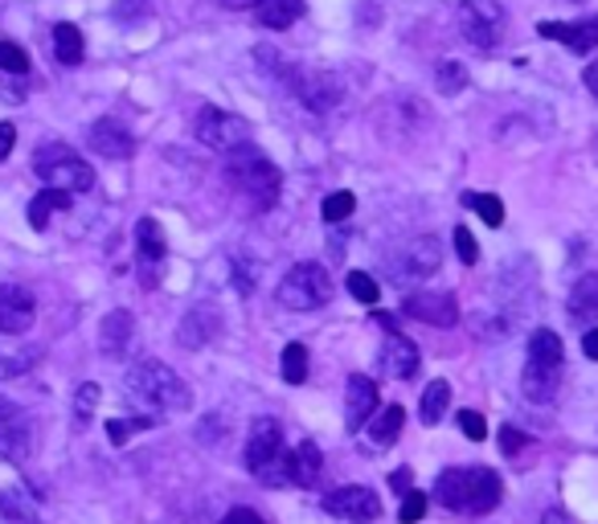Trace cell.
<instances>
[{
    "label": "cell",
    "mask_w": 598,
    "mask_h": 524,
    "mask_svg": "<svg viewBox=\"0 0 598 524\" xmlns=\"http://www.w3.org/2000/svg\"><path fill=\"white\" fill-rule=\"evenodd\" d=\"M127 398L148 410V419H157V414H180V410H189L194 402V394H189V385L176 377L169 365H160V361H136V365L127 369Z\"/></svg>",
    "instance_id": "obj_1"
},
{
    "label": "cell",
    "mask_w": 598,
    "mask_h": 524,
    "mask_svg": "<svg viewBox=\"0 0 598 524\" xmlns=\"http://www.w3.org/2000/svg\"><path fill=\"white\" fill-rule=\"evenodd\" d=\"M99 394H103V389H99L95 382L78 385V398H74V419H78V426H83V422L95 414V406H99Z\"/></svg>",
    "instance_id": "obj_40"
},
{
    "label": "cell",
    "mask_w": 598,
    "mask_h": 524,
    "mask_svg": "<svg viewBox=\"0 0 598 524\" xmlns=\"http://www.w3.org/2000/svg\"><path fill=\"white\" fill-rule=\"evenodd\" d=\"M500 496H504V488H500V475L488 472V467H472L468 512H472V516H484V512H493V508L500 504Z\"/></svg>",
    "instance_id": "obj_22"
},
{
    "label": "cell",
    "mask_w": 598,
    "mask_h": 524,
    "mask_svg": "<svg viewBox=\"0 0 598 524\" xmlns=\"http://www.w3.org/2000/svg\"><path fill=\"white\" fill-rule=\"evenodd\" d=\"M528 361L533 365H546V369H562L565 349H562V336L549 333V328H537L528 336Z\"/></svg>",
    "instance_id": "obj_27"
},
{
    "label": "cell",
    "mask_w": 598,
    "mask_h": 524,
    "mask_svg": "<svg viewBox=\"0 0 598 524\" xmlns=\"http://www.w3.org/2000/svg\"><path fill=\"white\" fill-rule=\"evenodd\" d=\"M525 447H528V438L521 435L516 426H504V431H500V451H504V459H512V454L525 451Z\"/></svg>",
    "instance_id": "obj_45"
},
{
    "label": "cell",
    "mask_w": 598,
    "mask_h": 524,
    "mask_svg": "<svg viewBox=\"0 0 598 524\" xmlns=\"http://www.w3.org/2000/svg\"><path fill=\"white\" fill-rule=\"evenodd\" d=\"M582 78H586V87H590V95H595V99H598V62H590V66H586V74H582Z\"/></svg>",
    "instance_id": "obj_49"
},
{
    "label": "cell",
    "mask_w": 598,
    "mask_h": 524,
    "mask_svg": "<svg viewBox=\"0 0 598 524\" xmlns=\"http://www.w3.org/2000/svg\"><path fill=\"white\" fill-rule=\"evenodd\" d=\"M447 406H451V385L447 382H431L423 394V406H419V414H423L426 426H439V419L447 414Z\"/></svg>",
    "instance_id": "obj_32"
},
{
    "label": "cell",
    "mask_w": 598,
    "mask_h": 524,
    "mask_svg": "<svg viewBox=\"0 0 598 524\" xmlns=\"http://www.w3.org/2000/svg\"><path fill=\"white\" fill-rule=\"evenodd\" d=\"M197 140L213 148V152H234V148H242L250 140V127L242 115H229L222 107H201L197 111Z\"/></svg>",
    "instance_id": "obj_7"
},
{
    "label": "cell",
    "mask_w": 598,
    "mask_h": 524,
    "mask_svg": "<svg viewBox=\"0 0 598 524\" xmlns=\"http://www.w3.org/2000/svg\"><path fill=\"white\" fill-rule=\"evenodd\" d=\"M459 29L463 37L479 46V50H493L500 34H504V9L500 0H463L459 4Z\"/></svg>",
    "instance_id": "obj_8"
},
{
    "label": "cell",
    "mask_w": 598,
    "mask_h": 524,
    "mask_svg": "<svg viewBox=\"0 0 598 524\" xmlns=\"http://www.w3.org/2000/svg\"><path fill=\"white\" fill-rule=\"evenodd\" d=\"M324 512L328 516H340V521H352V524H370L382 516V500L373 496V488L365 484H345L324 496Z\"/></svg>",
    "instance_id": "obj_9"
},
{
    "label": "cell",
    "mask_w": 598,
    "mask_h": 524,
    "mask_svg": "<svg viewBox=\"0 0 598 524\" xmlns=\"http://www.w3.org/2000/svg\"><path fill=\"white\" fill-rule=\"evenodd\" d=\"M333 299V279L320 262H296L279 283V303L287 312H316Z\"/></svg>",
    "instance_id": "obj_6"
},
{
    "label": "cell",
    "mask_w": 598,
    "mask_h": 524,
    "mask_svg": "<svg viewBox=\"0 0 598 524\" xmlns=\"http://www.w3.org/2000/svg\"><path fill=\"white\" fill-rule=\"evenodd\" d=\"M377 402H382V394H377V382L365 377V373H352L349 377V394H345V426L349 431H361L365 422L377 414Z\"/></svg>",
    "instance_id": "obj_15"
},
{
    "label": "cell",
    "mask_w": 598,
    "mask_h": 524,
    "mask_svg": "<svg viewBox=\"0 0 598 524\" xmlns=\"http://www.w3.org/2000/svg\"><path fill=\"white\" fill-rule=\"evenodd\" d=\"M426 516V496L423 491H406L402 508H398V521L402 524H419Z\"/></svg>",
    "instance_id": "obj_42"
},
{
    "label": "cell",
    "mask_w": 598,
    "mask_h": 524,
    "mask_svg": "<svg viewBox=\"0 0 598 524\" xmlns=\"http://www.w3.org/2000/svg\"><path fill=\"white\" fill-rule=\"evenodd\" d=\"M0 71L21 78V74H29V53L13 46V41H0Z\"/></svg>",
    "instance_id": "obj_39"
},
{
    "label": "cell",
    "mask_w": 598,
    "mask_h": 524,
    "mask_svg": "<svg viewBox=\"0 0 598 524\" xmlns=\"http://www.w3.org/2000/svg\"><path fill=\"white\" fill-rule=\"evenodd\" d=\"M222 4H226V9H254L259 0H222Z\"/></svg>",
    "instance_id": "obj_52"
},
{
    "label": "cell",
    "mask_w": 598,
    "mask_h": 524,
    "mask_svg": "<svg viewBox=\"0 0 598 524\" xmlns=\"http://www.w3.org/2000/svg\"><path fill=\"white\" fill-rule=\"evenodd\" d=\"M83 53H87V46H83L78 25H71V21L53 25V58H58L62 66H78V62H83Z\"/></svg>",
    "instance_id": "obj_28"
},
{
    "label": "cell",
    "mask_w": 598,
    "mask_h": 524,
    "mask_svg": "<svg viewBox=\"0 0 598 524\" xmlns=\"http://www.w3.org/2000/svg\"><path fill=\"white\" fill-rule=\"evenodd\" d=\"M58 210H71V192L41 189L34 201H29V226H34V229H46V226H50V217Z\"/></svg>",
    "instance_id": "obj_29"
},
{
    "label": "cell",
    "mask_w": 598,
    "mask_h": 524,
    "mask_svg": "<svg viewBox=\"0 0 598 524\" xmlns=\"http://www.w3.org/2000/svg\"><path fill=\"white\" fill-rule=\"evenodd\" d=\"M132 336H136V315L127 308H115L99 328V352L107 361H124L127 349H132Z\"/></svg>",
    "instance_id": "obj_16"
},
{
    "label": "cell",
    "mask_w": 598,
    "mask_h": 524,
    "mask_svg": "<svg viewBox=\"0 0 598 524\" xmlns=\"http://www.w3.org/2000/svg\"><path fill=\"white\" fill-rule=\"evenodd\" d=\"M345 287H349V296L357 299V303H377L382 299V287H377V279L373 275H365V271H349V279H345Z\"/></svg>",
    "instance_id": "obj_36"
},
{
    "label": "cell",
    "mask_w": 598,
    "mask_h": 524,
    "mask_svg": "<svg viewBox=\"0 0 598 524\" xmlns=\"http://www.w3.org/2000/svg\"><path fill=\"white\" fill-rule=\"evenodd\" d=\"M463 205L484 217V226H500L504 222V201L493 192H463Z\"/></svg>",
    "instance_id": "obj_34"
},
{
    "label": "cell",
    "mask_w": 598,
    "mask_h": 524,
    "mask_svg": "<svg viewBox=\"0 0 598 524\" xmlns=\"http://www.w3.org/2000/svg\"><path fill=\"white\" fill-rule=\"evenodd\" d=\"M435 83H439V95L456 99L459 90L468 87V71H463L459 62H439V71H435Z\"/></svg>",
    "instance_id": "obj_37"
},
{
    "label": "cell",
    "mask_w": 598,
    "mask_h": 524,
    "mask_svg": "<svg viewBox=\"0 0 598 524\" xmlns=\"http://www.w3.org/2000/svg\"><path fill=\"white\" fill-rule=\"evenodd\" d=\"M352 205H357V197H352L349 189L328 192V197H324V205H320V217H324V222H345V217L352 213Z\"/></svg>",
    "instance_id": "obj_38"
},
{
    "label": "cell",
    "mask_w": 598,
    "mask_h": 524,
    "mask_svg": "<svg viewBox=\"0 0 598 524\" xmlns=\"http://www.w3.org/2000/svg\"><path fill=\"white\" fill-rule=\"evenodd\" d=\"M254 17L263 29H287L303 17V0H259L254 4Z\"/></svg>",
    "instance_id": "obj_26"
},
{
    "label": "cell",
    "mask_w": 598,
    "mask_h": 524,
    "mask_svg": "<svg viewBox=\"0 0 598 524\" xmlns=\"http://www.w3.org/2000/svg\"><path fill=\"white\" fill-rule=\"evenodd\" d=\"M389 484H394V488H402V496H406V491H410V472H406V467L402 472H394L389 475Z\"/></svg>",
    "instance_id": "obj_51"
},
{
    "label": "cell",
    "mask_w": 598,
    "mask_h": 524,
    "mask_svg": "<svg viewBox=\"0 0 598 524\" xmlns=\"http://www.w3.org/2000/svg\"><path fill=\"white\" fill-rule=\"evenodd\" d=\"M468 488H472V472L468 467H451L435 479V491H439V504L451 508V512H468Z\"/></svg>",
    "instance_id": "obj_25"
},
{
    "label": "cell",
    "mask_w": 598,
    "mask_h": 524,
    "mask_svg": "<svg viewBox=\"0 0 598 524\" xmlns=\"http://www.w3.org/2000/svg\"><path fill=\"white\" fill-rule=\"evenodd\" d=\"M537 34H541V37H553V41H562V46H570L574 53H590V50H598V17L574 21V25L541 21V25H537Z\"/></svg>",
    "instance_id": "obj_20"
},
{
    "label": "cell",
    "mask_w": 598,
    "mask_h": 524,
    "mask_svg": "<svg viewBox=\"0 0 598 524\" xmlns=\"http://www.w3.org/2000/svg\"><path fill=\"white\" fill-rule=\"evenodd\" d=\"M296 95L299 103L312 107V111H333V107L340 103V83L324 71H303L296 78Z\"/></svg>",
    "instance_id": "obj_19"
},
{
    "label": "cell",
    "mask_w": 598,
    "mask_h": 524,
    "mask_svg": "<svg viewBox=\"0 0 598 524\" xmlns=\"http://www.w3.org/2000/svg\"><path fill=\"white\" fill-rule=\"evenodd\" d=\"M459 431L472 438V442H484L488 438V422H484V414H475V410H459Z\"/></svg>",
    "instance_id": "obj_41"
},
{
    "label": "cell",
    "mask_w": 598,
    "mask_h": 524,
    "mask_svg": "<svg viewBox=\"0 0 598 524\" xmlns=\"http://www.w3.org/2000/svg\"><path fill=\"white\" fill-rule=\"evenodd\" d=\"M541 524H574V521H570V516H565L562 508H549L546 516H541Z\"/></svg>",
    "instance_id": "obj_50"
},
{
    "label": "cell",
    "mask_w": 598,
    "mask_h": 524,
    "mask_svg": "<svg viewBox=\"0 0 598 524\" xmlns=\"http://www.w3.org/2000/svg\"><path fill=\"white\" fill-rule=\"evenodd\" d=\"M37 303L34 296L17 287V283H0V333L4 336H21L34 328Z\"/></svg>",
    "instance_id": "obj_13"
},
{
    "label": "cell",
    "mask_w": 598,
    "mask_h": 524,
    "mask_svg": "<svg viewBox=\"0 0 598 524\" xmlns=\"http://www.w3.org/2000/svg\"><path fill=\"white\" fill-rule=\"evenodd\" d=\"M320 467H324V459H320L316 442H299L296 451L287 454V475H291V484H299V488H312L320 479Z\"/></svg>",
    "instance_id": "obj_24"
},
{
    "label": "cell",
    "mask_w": 598,
    "mask_h": 524,
    "mask_svg": "<svg viewBox=\"0 0 598 524\" xmlns=\"http://www.w3.org/2000/svg\"><path fill=\"white\" fill-rule=\"evenodd\" d=\"M582 352H586L590 361H598V328H590V333L582 336Z\"/></svg>",
    "instance_id": "obj_48"
},
{
    "label": "cell",
    "mask_w": 598,
    "mask_h": 524,
    "mask_svg": "<svg viewBox=\"0 0 598 524\" xmlns=\"http://www.w3.org/2000/svg\"><path fill=\"white\" fill-rule=\"evenodd\" d=\"M217 333H222V312H217V303H197V308H189L185 320H180L176 345H180V349H205V345L217 340Z\"/></svg>",
    "instance_id": "obj_12"
},
{
    "label": "cell",
    "mask_w": 598,
    "mask_h": 524,
    "mask_svg": "<svg viewBox=\"0 0 598 524\" xmlns=\"http://www.w3.org/2000/svg\"><path fill=\"white\" fill-rule=\"evenodd\" d=\"M247 467L250 475L266 484V488H279V484H291L287 475V451H283V431L279 422L259 419L250 426L247 435Z\"/></svg>",
    "instance_id": "obj_4"
},
{
    "label": "cell",
    "mask_w": 598,
    "mask_h": 524,
    "mask_svg": "<svg viewBox=\"0 0 598 524\" xmlns=\"http://www.w3.org/2000/svg\"><path fill=\"white\" fill-rule=\"evenodd\" d=\"M443 262V250H439V238L431 234H414V238H402L398 246H389L386 254V275L398 287H410V283H423L439 271Z\"/></svg>",
    "instance_id": "obj_5"
},
{
    "label": "cell",
    "mask_w": 598,
    "mask_h": 524,
    "mask_svg": "<svg viewBox=\"0 0 598 524\" xmlns=\"http://www.w3.org/2000/svg\"><path fill=\"white\" fill-rule=\"evenodd\" d=\"M34 173L46 180V189H62V192L95 189V169L74 152L71 144H41L34 152Z\"/></svg>",
    "instance_id": "obj_3"
},
{
    "label": "cell",
    "mask_w": 598,
    "mask_h": 524,
    "mask_svg": "<svg viewBox=\"0 0 598 524\" xmlns=\"http://www.w3.org/2000/svg\"><path fill=\"white\" fill-rule=\"evenodd\" d=\"M217 524H266V521L259 516V512H254V508H229V512Z\"/></svg>",
    "instance_id": "obj_46"
},
{
    "label": "cell",
    "mask_w": 598,
    "mask_h": 524,
    "mask_svg": "<svg viewBox=\"0 0 598 524\" xmlns=\"http://www.w3.org/2000/svg\"><path fill=\"white\" fill-rule=\"evenodd\" d=\"M115 21H124V25H136V21H144V13H148V0H115Z\"/></svg>",
    "instance_id": "obj_44"
},
{
    "label": "cell",
    "mask_w": 598,
    "mask_h": 524,
    "mask_svg": "<svg viewBox=\"0 0 598 524\" xmlns=\"http://www.w3.org/2000/svg\"><path fill=\"white\" fill-rule=\"evenodd\" d=\"M87 140H90V148H95L99 157H107V160H127L132 152H136V140H132V132H127L124 123H115V120L90 123Z\"/></svg>",
    "instance_id": "obj_18"
},
{
    "label": "cell",
    "mask_w": 598,
    "mask_h": 524,
    "mask_svg": "<svg viewBox=\"0 0 598 524\" xmlns=\"http://www.w3.org/2000/svg\"><path fill=\"white\" fill-rule=\"evenodd\" d=\"M456 254H459V262H468V266L479 259V242L472 238V229L468 226H456Z\"/></svg>",
    "instance_id": "obj_43"
},
{
    "label": "cell",
    "mask_w": 598,
    "mask_h": 524,
    "mask_svg": "<svg viewBox=\"0 0 598 524\" xmlns=\"http://www.w3.org/2000/svg\"><path fill=\"white\" fill-rule=\"evenodd\" d=\"M136 259H140V283L144 287H157L160 275H164V254H169V242H164V229H160L157 217H140L136 226Z\"/></svg>",
    "instance_id": "obj_11"
},
{
    "label": "cell",
    "mask_w": 598,
    "mask_h": 524,
    "mask_svg": "<svg viewBox=\"0 0 598 524\" xmlns=\"http://www.w3.org/2000/svg\"><path fill=\"white\" fill-rule=\"evenodd\" d=\"M226 173L234 180V189L247 192L254 210H271L275 205V197H279V169L259 148H250V144L234 148L226 157Z\"/></svg>",
    "instance_id": "obj_2"
},
{
    "label": "cell",
    "mask_w": 598,
    "mask_h": 524,
    "mask_svg": "<svg viewBox=\"0 0 598 524\" xmlns=\"http://www.w3.org/2000/svg\"><path fill=\"white\" fill-rule=\"evenodd\" d=\"M0 516L13 524H37V504L29 500V491L13 488L0 496Z\"/></svg>",
    "instance_id": "obj_31"
},
{
    "label": "cell",
    "mask_w": 598,
    "mask_h": 524,
    "mask_svg": "<svg viewBox=\"0 0 598 524\" xmlns=\"http://www.w3.org/2000/svg\"><path fill=\"white\" fill-rule=\"evenodd\" d=\"M152 426H157V419H148V414H144V419H111V422H107V438H111L115 447H124L132 435L152 431Z\"/></svg>",
    "instance_id": "obj_35"
},
{
    "label": "cell",
    "mask_w": 598,
    "mask_h": 524,
    "mask_svg": "<svg viewBox=\"0 0 598 524\" xmlns=\"http://www.w3.org/2000/svg\"><path fill=\"white\" fill-rule=\"evenodd\" d=\"M521 389H525V402L533 406H549L562 389V369H546V365H525V377H521Z\"/></svg>",
    "instance_id": "obj_21"
},
{
    "label": "cell",
    "mask_w": 598,
    "mask_h": 524,
    "mask_svg": "<svg viewBox=\"0 0 598 524\" xmlns=\"http://www.w3.org/2000/svg\"><path fill=\"white\" fill-rule=\"evenodd\" d=\"M373 426H370V438H373V447H389L394 438L402 435V426H406V410L402 406H386V410H377L373 414Z\"/></svg>",
    "instance_id": "obj_30"
},
{
    "label": "cell",
    "mask_w": 598,
    "mask_h": 524,
    "mask_svg": "<svg viewBox=\"0 0 598 524\" xmlns=\"http://www.w3.org/2000/svg\"><path fill=\"white\" fill-rule=\"evenodd\" d=\"M565 312H570L574 324H595L598 320V275H582V279L570 287Z\"/></svg>",
    "instance_id": "obj_23"
},
{
    "label": "cell",
    "mask_w": 598,
    "mask_h": 524,
    "mask_svg": "<svg viewBox=\"0 0 598 524\" xmlns=\"http://www.w3.org/2000/svg\"><path fill=\"white\" fill-rule=\"evenodd\" d=\"M29 442H34L29 414H25L17 402L0 398V459H4V463H21V459L29 454Z\"/></svg>",
    "instance_id": "obj_10"
},
{
    "label": "cell",
    "mask_w": 598,
    "mask_h": 524,
    "mask_svg": "<svg viewBox=\"0 0 598 524\" xmlns=\"http://www.w3.org/2000/svg\"><path fill=\"white\" fill-rule=\"evenodd\" d=\"M406 315H414V320H423L431 328H451L459 320V303L451 291H414V296H406Z\"/></svg>",
    "instance_id": "obj_14"
},
{
    "label": "cell",
    "mask_w": 598,
    "mask_h": 524,
    "mask_svg": "<svg viewBox=\"0 0 598 524\" xmlns=\"http://www.w3.org/2000/svg\"><path fill=\"white\" fill-rule=\"evenodd\" d=\"M419 345L414 340H406L402 333H389L386 345H382V373L394 377V382H410L414 373H419Z\"/></svg>",
    "instance_id": "obj_17"
},
{
    "label": "cell",
    "mask_w": 598,
    "mask_h": 524,
    "mask_svg": "<svg viewBox=\"0 0 598 524\" xmlns=\"http://www.w3.org/2000/svg\"><path fill=\"white\" fill-rule=\"evenodd\" d=\"M279 373H283V382H287V385H303V382H308V349H303L299 340H291V345L283 349Z\"/></svg>",
    "instance_id": "obj_33"
},
{
    "label": "cell",
    "mask_w": 598,
    "mask_h": 524,
    "mask_svg": "<svg viewBox=\"0 0 598 524\" xmlns=\"http://www.w3.org/2000/svg\"><path fill=\"white\" fill-rule=\"evenodd\" d=\"M13 144H17V127H13V123H0V160H9Z\"/></svg>",
    "instance_id": "obj_47"
}]
</instances>
